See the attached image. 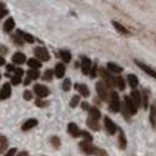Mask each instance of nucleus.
<instances>
[{
  "label": "nucleus",
  "instance_id": "f257e3e1",
  "mask_svg": "<svg viewBox=\"0 0 156 156\" xmlns=\"http://www.w3.org/2000/svg\"><path fill=\"white\" fill-rule=\"evenodd\" d=\"M123 106H125V110H123V113H125V118L128 119V116H133V115H136L137 112V106L135 103H133V100L130 96H125V103H123Z\"/></svg>",
  "mask_w": 156,
  "mask_h": 156
},
{
  "label": "nucleus",
  "instance_id": "f03ea898",
  "mask_svg": "<svg viewBox=\"0 0 156 156\" xmlns=\"http://www.w3.org/2000/svg\"><path fill=\"white\" fill-rule=\"evenodd\" d=\"M96 92H98V95L102 100H110V95H112V92H109V86L105 83L103 80L99 82V83H96Z\"/></svg>",
  "mask_w": 156,
  "mask_h": 156
},
{
  "label": "nucleus",
  "instance_id": "7ed1b4c3",
  "mask_svg": "<svg viewBox=\"0 0 156 156\" xmlns=\"http://www.w3.org/2000/svg\"><path fill=\"white\" fill-rule=\"evenodd\" d=\"M33 53H34V56H36V59H37V60H40V62L50 60V53L48 52V49L36 48V49H33Z\"/></svg>",
  "mask_w": 156,
  "mask_h": 156
},
{
  "label": "nucleus",
  "instance_id": "20e7f679",
  "mask_svg": "<svg viewBox=\"0 0 156 156\" xmlns=\"http://www.w3.org/2000/svg\"><path fill=\"white\" fill-rule=\"evenodd\" d=\"M109 106H110L112 112H119L120 110V99H119V95L116 92H112L110 100H109Z\"/></svg>",
  "mask_w": 156,
  "mask_h": 156
},
{
  "label": "nucleus",
  "instance_id": "39448f33",
  "mask_svg": "<svg viewBox=\"0 0 156 156\" xmlns=\"http://www.w3.org/2000/svg\"><path fill=\"white\" fill-rule=\"evenodd\" d=\"M34 93L37 95L39 99H43V98L49 96V89L44 85H36L34 86Z\"/></svg>",
  "mask_w": 156,
  "mask_h": 156
},
{
  "label": "nucleus",
  "instance_id": "423d86ee",
  "mask_svg": "<svg viewBox=\"0 0 156 156\" xmlns=\"http://www.w3.org/2000/svg\"><path fill=\"white\" fill-rule=\"evenodd\" d=\"M79 147L82 149V152H85L86 155H95V151H96V147L93 146V143L92 142H80V145H79Z\"/></svg>",
  "mask_w": 156,
  "mask_h": 156
},
{
  "label": "nucleus",
  "instance_id": "0eeeda50",
  "mask_svg": "<svg viewBox=\"0 0 156 156\" xmlns=\"http://www.w3.org/2000/svg\"><path fill=\"white\" fill-rule=\"evenodd\" d=\"M135 63H136V66H137V67H140V69H142V70L145 72L146 75L152 76V77H153V79H155V80H156V72L153 70L152 67H149V66H147V65H145V63H142V62H140V60H135Z\"/></svg>",
  "mask_w": 156,
  "mask_h": 156
},
{
  "label": "nucleus",
  "instance_id": "6e6552de",
  "mask_svg": "<svg viewBox=\"0 0 156 156\" xmlns=\"http://www.w3.org/2000/svg\"><path fill=\"white\" fill-rule=\"evenodd\" d=\"M105 129H106V132L109 135H115L116 130H118V126L113 123V120L110 118H105Z\"/></svg>",
  "mask_w": 156,
  "mask_h": 156
},
{
  "label": "nucleus",
  "instance_id": "1a4fd4ad",
  "mask_svg": "<svg viewBox=\"0 0 156 156\" xmlns=\"http://www.w3.org/2000/svg\"><path fill=\"white\" fill-rule=\"evenodd\" d=\"M67 132H69V135H72L73 137L82 136V130L79 129V126H77L76 123H73V122H70L69 125H67Z\"/></svg>",
  "mask_w": 156,
  "mask_h": 156
},
{
  "label": "nucleus",
  "instance_id": "9d476101",
  "mask_svg": "<svg viewBox=\"0 0 156 156\" xmlns=\"http://www.w3.org/2000/svg\"><path fill=\"white\" fill-rule=\"evenodd\" d=\"M92 66H93V65H92L90 59H87V57H82V73H83V75H89Z\"/></svg>",
  "mask_w": 156,
  "mask_h": 156
},
{
  "label": "nucleus",
  "instance_id": "9b49d317",
  "mask_svg": "<svg viewBox=\"0 0 156 156\" xmlns=\"http://www.w3.org/2000/svg\"><path fill=\"white\" fill-rule=\"evenodd\" d=\"M130 98H132L133 103L136 105L137 108H140V106L143 105V102H142V93H140V92H137V90H133L132 93H130Z\"/></svg>",
  "mask_w": 156,
  "mask_h": 156
},
{
  "label": "nucleus",
  "instance_id": "f8f14e48",
  "mask_svg": "<svg viewBox=\"0 0 156 156\" xmlns=\"http://www.w3.org/2000/svg\"><path fill=\"white\" fill-rule=\"evenodd\" d=\"M10 95H12V89H10V85L9 83H5L2 86V92H0V99L5 100V99H9Z\"/></svg>",
  "mask_w": 156,
  "mask_h": 156
},
{
  "label": "nucleus",
  "instance_id": "ddd939ff",
  "mask_svg": "<svg viewBox=\"0 0 156 156\" xmlns=\"http://www.w3.org/2000/svg\"><path fill=\"white\" fill-rule=\"evenodd\" d=\"M12 60H13V65H23V63H26V60H29V59H26V56H24L23 53L17 52L13 55Z\"/></svg>",
  "mask_w": 156,
  "mask_h": 156
},
{
  "label": "nucleus",
  "instance_id": "4468645a",
  "mask_svg": "<svg viewBox=\"0 0 156 156\" xmlns=\"http://www.w3.org/2000/svg\"><path fill=\"white\" fill-rule=\"evenodd\" d=\"M65 72H66L65 65H63V63H57L56 67H55V76L60 79V77H63V76H65Z\"/></svg>",
  "mask_w": 156,
  "mask_h": 156
},
{
  "label": "nucleus",
  "instance_id": "2eb2a0df",
  "mask_svg": "<svg viewBox=\"0 0 156 156\" xmlns=\"http://www.w3.org/2000/svg\"><path fill=\"white\" fill-rule=\"evenodd\" d=\"M76 87V90L80 93L82 96H85V98H87V96H90V92H89V87L87 86H85V85H80V83H77V85L75 86Z\"/></svg>",
  "mask_w": 156,
  "mask_h": 156
},
{
  "label": "nucleus",
  "instance_id": "dca6fc26",
  "mask_svg": "<svg viewBox=\"0 0 156 156\" xmlns=\"http://www.w3.org/2000/svg\"><path fill=\"white\" fill-rule=\"evenodd\" d=\"M27 65H29V67H30V69H33V70H39V69L42 67V62L37 60V59L34 57V59H29Z\"/></svg>",
  "mask_w": 156,
  "mask_h": 156
},
{
  "label": "nucleus",
  "instance_id": "f3484780",
  "mask_svg": "<svg viewBox=\"0 0 156 156\" xmlns=\"http://www.w3.org/2000/svg\"><path fill=\"white\" fill-rule=\"evenodd\" d=\"M118 133H119V147L120 149H126V136L120 128H118Z\"/></svg>",
  "mask_w": 156,
  "mask_h": 156
},
{
  "label": "nucleus",
  "instance_id": "a211bd4d",
  "mask_svg": "<svg viewBox=\"0 0 156 156\" xmlns=\"http://www.w3.org/2000/svg\"><path fill=\"white\" fill-rule=\"evenodd\" d=\"M34 126H37V120H36V119H29V120H26V122L23 123L22 129H23V130H30V129H33Z\"/></svg>",
  "mask_w": 156,
  "mask_h": 156
},
{
  "label": "nucleus",
  "instance_id": "6ab92c4d",
  "mask_svg": "<svg viewBox=\"0 0 156 156\" xmlns=\"http://www.w3.org/2000/svg\"><path fill=\"white\" fill-rule=\"evenodd\" d=\"M17 34H19V36H22V39H23L24 42L34 43V37L30 33H26V32H23V30H17Z\"/></svg>",
  "mask_w": 156,
  "mask_h": 156
},
{
  "label": "nucleus",
  "instance_id": "aec40b11",
  "mask_svg": "<svg viewBox=\"0 0 156 156\" xmlns=\"http://www.w3.org/2000/svg\"><path fill=\"white\" fill-rule=\"evenodd\" d=\"M13 27H14V20L12 19V17L6 19V22L3 23V30L9 33V32H12V30H13Z\"/></svg>",
  "mask_w": 156,
  "mask_h": 156
},
{
  "label": "nucleus",
  "instance_id": "412c9836",
  "mask_svg": "<svg viewBox=\"0 0 156 156\" xmlns=\"http://www.w3.org/2000/svg\"><path fill=\"white\" fill-rule=\"evenodd\" d=\"M89 118L93 120H99L100 119V110L98 108H90L89 110Z\"/></svg>",
  "mask_w": 156,
  "mask_h": 156
},
{
  "label": "nucleus",
  "instance_id": "4be33fe9",
  "mask_svg": "<svg viewBox=\"0 0 156 156\" xmlns=\"http://www.w3.org/2000/svg\"><path fill=\"white\" fill-rule=\"evenodd\" d=\"M59 56L62 57V60L65 62V63H69V62H72V55L69 50H60L59 52Z\"/></svg>",
  "mask_w": 156,
  "mask_h": 156
},
{
  "label": "nucleus",
  "instance_id": "5701e85b",
  "mask_svg": "<svg viewBox=\"0 0 156 156\" xmlns=\"http://www.w3.org/2000/svg\"><path fill=\"white\" fill-rule=\"evenodd\" d=\"M108 72H112V73H122L123 69L118 65H115V63H108Z\"/></svg>",
  "mask_w": 156,
  "mask_h": 156
},
{
  "label": "nucleus",
  "instance_id": "b1692460",
  "mask_svg": "<svg viewBox=\"0 0 156 156\" xmlns=\"http://www.w3.org/2000/svg\"><path fill=\"white\" fill-rule=\"evenodd\" d=\"M126 80H128L129 86H130V87H133V89H135V87H136V86L139 85V80H137V77H136L135 75H129Z\"/></svg>",
  "mask_w": 156,
  "mask_h": 156
},
{
  "label": "nucleus",
  "instance_id": "393cba45",
  "mask_svg": "<svg viewBox=\"0 0 156 156\" xmlns=\"http://www.w3.org/2000/svg\"><path fill=\"white\" fill-rule=\"evenodd\" d=\"M113 26H115V29H116L118 32H120V33H123V34H130V32H129V30L125 27L123 24L118 23V22H113Z\"/></svg>",
  "mask_w": 156,
  "mask_h": 156
},
{
  "label": "nucleus",
  "instance_id": "a878e982",
  "mask_svg": "<svg viewBox=\"0 0 156 156\" xmlns=\"http://www.w3.org/2000/svg\"><path fill=\"white\" fill-rule=\"evenodd\" d=\"M87 126H89L92 130H99L100 126H99V120H93V119H87Z\"/></svg>",
  "mask_w": 156,
  "mask_h": 156
},
{
  "label": "nucleus",
  "instance_id": "bb28decb",
  "mask_svg": "<svg viewBox=\"0 0 156 156\" xmlns=\"http://www.w3.org/2000/svg\"><path fill=\"white\" fill-rule=\"evenodd\" d=\"M115 83H116V86L119 87V90H125V87H126V85H125V80H123L120 76L115 77Z\"/></svg>",
  "mask_w": 156,
  "mask_h": 156
},
{
  "label": "nucleus",
  "instance_id": "cd10ccee",
  "mask_svg": "<svg viewBox=\"0 0 156 156\" xmlns=\"http://www.w3.org/2000/svg\"><path fill=\"white\" fill-rule=\"evenodd\" d=\"M6 147H7V137L2 136L0 137V152L3 153V152L6 151Z\"/></svg>",
  "mask_w": 156,
  "mask_h": 156
},
{
  "label": "nucleus",
  "instance_id": "c85d7f7f",
  "mask_svg": "<svg viewBox=\"0 0 156 156\" xmlns=\"http://www.w3.org/2000/svg\"><path fill=\"white\" fill-rule=\"evenodd\" d=\"M147 98H149V95H147V90H143L142 92V102H143V108L147 109V106H149V102H147Z\"/></svg>",
  "mask_w": 156,
  "mask_h": 156
},
{
  "label": "nucleus",
  "instance_id": "c756f323",
  "mask_svg": "<svg viewBox=\"0 0 156 156\" xmlns=\"http://www.w3.org/2000/svg\"><path fill=\"white\" fill-rule=\"evenodd\" d=\"M39 72L37 70H33V69H30V70L27 72V77H30V79H34V80H36V79H39Z\"/></svg>",
  "mask_w": 156,
  "mask_h": 156
},
{
  "label": "nucleus",
  "instance_id": "7c9ffc66",
  "mask_svg": "<svg viewBox=\"0 0 156 156\" xmlns=\"http://www.w3.org/2000/svg\"><path fill=\"white\" fill-rule=\"evenodd\" d=\"M151 123H152V126H155V123H156V108L155 106H152V110H151Z\"/></svg>",
  "mask_w": 156,
  "mask_h": 156
},
{
  "label": "nucleus",
  "instance_id": "2f4dec72",
  "mask_svg": "<svg viewBox=\"0 0 156 156\" xmlns=\"http://www.w3.org/2000/svg\"><path fill=\"white\" fill-rule=\"evenodd\" d=\"M55 76V70H46V73L43 75L44 80H52V77Z\"/></svg>",
  "mask_w": 156,
  "mask_h": 156
},
{
  "label": "nucleus",
  "instance_id": "473e14b6",
  "mask_svg": "<svg viewBox=\"0 0 156 156\" xmlns=\"http://www.w3.org/2000/svg\"><path fill=\"white\" fill-rule=\"evenodd\" d=\"M50 142H52V145L56 147V149L57 147H60V139H59L57 136H53L52 139H50Z\"/></svg>",
  "mask_w": 156,
  "mask_h": 156
},
{
  "label": "nucleus",
  "instance_id": "72a5a7b5",
  "mask_svg": "<svg viewBox=\"0 0 156 156\" xmlns=\"http://www.w3.org/2000/svg\"><path fill=\"white\" fill-rule=\"evenodd\" d=\"M79 100H80V98H79V96H73V98H72V100H70V106H72V108H76V106L79 105Z\"/></svg>",
  "mask_w": 156,
  "mask_h": 156
},
{
  "label": "nucleus",
  "instance_id": "f704fd0d",
  "mask_svg": "<svg viewBox=\"0 0 156 156\" xmlns=\"http://www.w3.org/2000/svg\"><path fill=\"white\" fill-rule=\"evenodd\" d=\"M95 156H108V153H106V151H103V149H99V147H96Z\"/></svg>",
  "mask_w": 156,
  "mask_h": 156
},
{
  "label": "nucleus",
  "instance_id": "c9c22d12",
  "mask_svg": "<svg viewBox=\"0 0 156 156\" xmlns=\"http://www.w3.org/2000/svg\"><path fill=\"white\" fill-rule=\"evenodd\" d=\"M70 80H69V79H65V82H63V90H65V92H67V90L70 89Z\"/></svg>",
  "mask_w": 156,
  "mask_h": 156
},
{
  "label": "nucleus",
  "instance_id": "e433bc0d",
  "mask_svg": "<svg viewBox=\"0 0 156 156\" xmlns=\"http://www.w3.org/2000/svg\"><path fill=\"white\" fill-rule=\"evenodd\" d=\"M82 136L86 139V142H92V140H93V139H92V135H90L89 132H86V130L85 132H82Z\"/></svg>",
  "mask_w": 156,
  "mask_h": 156
},
{
  "label": "nucleus",
  "instance_id": "4c0bfd02",
  "mask_svg": "<svg viewBox=\"0 0 156 156\" xmlns=\"http://www.w3.org/2000/svg\"><path fill=\"white\" fill-rule=\"evenodd\" d=\"M96 75H98V66H96V65H93V66H92V69H90L89 76H90V77H95Z\"/></svg>",
  "mask_w": 156,
  "mask_h": 156
},
{
  "label": "nucleus",
  "instance_id": "58836bf2",
  "mask_svg": "<svg viewBox=\"0 0 156 156\" xmlns=\"http://www.w3.org/2000/svg\"><path fill=\"white\" fill-rule=\"evenodd\" d=\"M36 106H39V108H44V106H48V103L44 102V100H42V99H36Z\"/></svg>",
  "mask_w": 156,
  "mask_h": 156
},
{
  "label": "nucleus",
  "instance_id": "ea45409f",
  "mask_svg": "<svg viewBox=\"0 0 156 156\" xmlns=\"http://www.w3.org/2000/svg\"><path fill=\"white\" fill-rule=\"evenodd\" d=\"M20 82H22V80H20L19 76L14 75L13 77H12V85H14V86H16V85H20Z\"/></svg>",
  "mask_w": 156,
  "mask_h": 156
},
{
  "label": "nucleus",
  "instance_id": "a19ab883",
  "mask_svg": "<svg viewBox=\"0 0 156 156\" xmlns=\"http://www.w3.org/2000/svg\"><path fill=\"white\" fill-rule=\"evenodd\" d=\"M13 42L16 43V44H19V46H22V44H23V40L19 37V34H17V36H13Z\"/></svg>",
  "mask_w": 156,
  "mask_h": 156
},
{
  "label": "nucleus",
  "instance_id": "79ce46f5",
  "mask_svg": "<svg viewBox=\"0 0 156 156\" xmlns=\"http://www.w3.org/2000/svg\"><path fill=\"white\" fill-rule=\"evenodd\" d=\"M23 98H24V100H32V92H24L23 93Z\"/></svg>",
  "mask_w": 156,
  "mask_h": 156
},
{
  "label": "nucleus",
  "instance_id": "37998d69",
  "mask_svg": "<svg viewBox=\"0 0 156 156\" xmlns=\"http://www.w3.org/2000/svg\"><path fill=\"white\" fill-rule=\"evenodd\" d=\"M14 73H16V76H23V73H24V70H22V69H16V70H14Z\"/></svg>",
  "mask_w": 156,
  "mask_h": 156
},
{
  "label": "nucleus",
  "instance_id": "c03bdc74",
  "mask_svg": "<svg viewBox=\"0 0 156 156\" xmlns=\"http://www.w3.org/2000/svg\"><path fill=\"white\" fill-rule=\"evenodd\" d=\"M14 153H16V149H10V151L7 152L5 156H14Z\"/></svg>",
  "mask_w": 156,
  "mask_h": 156
},
{
  "label": "nucleus",
  "instance_id": "a18cd8bd",
  "mask_svg": "<svg viewBox=\"0 0 156 156\" xmlns=\"http://www.w3.org/2000/svg\"><path fill=\"white\" fill-rule=\"evenodd\" d=\"M7 70H9V72L16 70V67H14V65H9V66H7Z\"/></svg>",
  "mask_w": 156,
  "mask_h": 156
},
{
  "label": "nucleus",
  "instance_id": "49530a36",
  "mask_svg": "<svg viewBox=\"0 0 156 156\" xmlns=\"http://www.w3.org/2000/svg\"><path fill=\"white\" fill-rule=\"evenodd\" d=\"M82 109H85V110H90V106L87 103H83L82 105Z\"/></svg>",
  "mask_w": 156,
  "mask_h": 156
},
{
  "label": "nucleus",
  "instance_id": "de8ad7c7",
  "mask_svg": "<svg viewBox=\"0 0 156 156\" xmlns=\"http://www.w3.org/2000/svg\"><path fill=\"white\" fill-rule=\"evenodd\" d=\"M17 156H29V153L26 151H23V152H19V153H17Z\"/></svg>",
  "mask_w": 156,
  "mask_h": 156
},
{
  "label": "nucleus",
  "instance_id": "09e8293b",
  "mask_svg": "<svg viewBox=\"0 0 156 156\" xmlns=\"http://www.w3.org/2000/svg\"><path fill=\"white\" fill-rule=\"evenodd\" d=\"M30 80H32L30 77H26V79H24V82H23V85H26V86H27L29 83H30Z\"/></svg>",
  "mask_w": 156,
  "mask_h": 156
},
{
  "label": "nucleus",
  "instance_id": "8fccbe9b",
  "mask_svg": "<svg viewBox=\"0 0 156 156\" xmlns=\"http://www.w3.org/2000/svg\"><path fill=\"white\" fill-rule=\"evenodd\" d=\"M0 65H2V66H3V65H5V59H3V56L0 57Z\"/></svg>",
  "mask_w": 156,
  "mask_h": 156
}]
</instances>
